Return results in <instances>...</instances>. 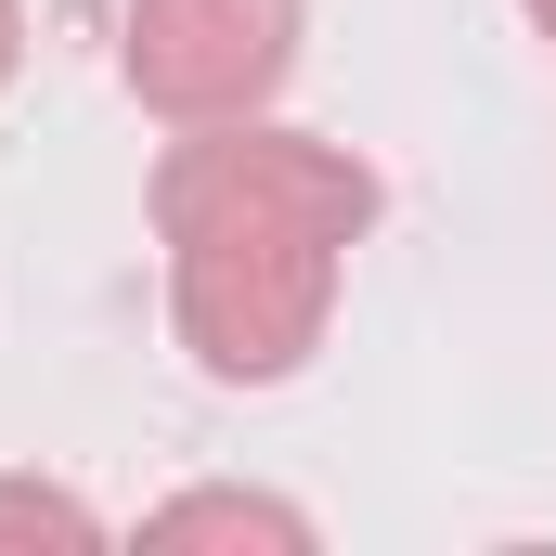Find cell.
Segmentation results:
<instances>
[{"mask_svg":"<svg viewBox=\"0 0 556 556\" xmlns=\"http://www.w3.org/2000/svg\"><path fill=\"white\" fill-rule=\"evenodd\" d=\"M363 233H376V168L324 130L207 117L155 155L168 324H181L194 376H220V389H285L324 350L337 273Z\"/></svg>","mask_w":556,"mask_h":556,"instance_id":"6da1fadb","label":"cell"},{"mask_svg":"<svg viewBox=\"0 0 556 556\" xmlns=\"http://www.w3.org/2000/svg\"><path fill=\"white\" fill-rule=\"evenodd\" d=\"M311 0H130L117 26V78L142 91V117L207 130V117H260L298 78Z\"/></svg>","mask_w":556,"mask_h":556,"instance_id":"7a4b0ae2","label":"cell"},{"mask_svg":"<svg viewBox=\"0 0 556 556\" xmlns=\"http://www.w3.org/2000/svg\"><path fill=\"white\" fill-rule=\"evenodd\" d=\"M194 531H260V544H311V518H298V505H260V492H181V505L155 518V544H194Z\"/></svg>","mask_w":556,"mask_h":556,"instance_id":"3957f363","label":"cell"},{"mask_svg":"<svg viewBox=\"0 0 556 556\" xmlns=\"http://www.w3.org/2000/svg\"><path fill=\"white\" fill-rule=\"evenodd\" d=\"M0 531H26V544H39V531H52V544H91V505H78V492H39V479H0Z\"/></svg>","mask_w":556,"mask_h":556,"instance_id":"277c9868","label":"cell"},{"mask_svg":"<svg viewBox=\"0 0 556 556\" xmlns=\"http://www.w3.org/2000/svg\"><path fill=\"white\" fill-rule=\"evenodd\" d=\"M13 65H26V0H0V91H13Z\"/></svg>","mask_w":556,"mask_h":556,"instance_id":"5b68a950","label":"cell"},{"mask_svg":"<svg viewBox=\"0 0 556 556\" xmlns=\"http://www.w3.org/2000/svg\"><path fill=\"white\" fill-rule=\"evenodd\" d=\"M531 26H544V39H556V0H531Z\"/></svg>","mask_w":556,"mask_h":556,"instance_id":"8992f818","label":"cell"}]
</instances>
